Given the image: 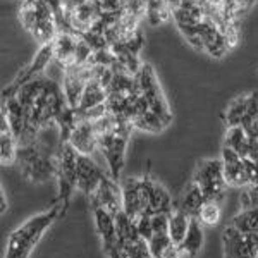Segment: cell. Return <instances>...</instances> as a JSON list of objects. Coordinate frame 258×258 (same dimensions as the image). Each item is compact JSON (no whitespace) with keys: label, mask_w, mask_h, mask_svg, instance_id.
Masks as SVG:
<instances>
[{"label":"cell","mask_w":258,"mask_h":258,"mask_svg":"<svg viewBox=\"0 0 258 258\" xmlns=\"http://www.w3.org/2000/svg\"><path fill=\"white\" fill-rule=\"evenodd\" d=\"M136 78H138L141 93L147 98L150 109L155 112V114L169 126V124L172 122V114H170L169 103H167V100H165L164 91H162L159 80H157V76H155V71L152 69V66L143 62V66H141L140 71L136 73Z\"/></svg>","instance_id":"5b68a950"},{"label":"cell","mask_w":258,"mask_h":258,"mask_svg":"<svg viewBox=\"0 0 258 258\" xmlns=\"http://www.w3.org/2000/svg\"><path fill=\"white\" fill-rule=\"evenodd\" d=\"M143 184L147 188L148 193V210L147 214H159V212H170L174 210L172 205V198H170V193L160 182H157L155 179H152L150 176H143Z\"/></svg>","instance_id":"8fae6325"},{"label":"cell","mask_w":258,"mask_h":258,"mask_svg":"<svg viewBox=\"0 0 258 258\" xmlns=\"http://www.w3.org/2000/svg\"><path fill=\"white\" fill-rule=\"evenodd\" d=\"M248 105H249V93L248 95H239L229 103L227 110L224 112V122H226L227 127L232 126H241L244 115L248 112Z\"/></svg>","instance_id":"d6986e66"},{"label":"cell","mask_w":258,"mask_h":258,"mask_svg":"<svg viewBox=\"0 0 258 258\" xmlns=\"http://www.w3.org/2000/svg\"><path fill=\"white\" fill-rule=\"evenodd\" d=\"M120 189H122V210L129 219L136 222L143 214L140 198V177H124L120 181Z\"/></svg>","instance_id":"7c38bea8"},{"label":"cell","mask_w":258,"mask_h":258,"mask_svg":"<svg viewBox=\"0 0 258 258\" xmlns=\"http://www.w3.org/2000/svg\"><path fill=\"white\" fill-rule=\"evenodd\" d=\"M169 219H170V214H167V212L152 214L153 232H155V234H169Z\"/></svg>","instance_id":"d4e9b609"},{"label":"cell","mask_w":258,"mask_h":258,"mask_svg":"<svg viewBox=\"0 0 258 258\" xmlns=\"http://www.w3.org/2000/svg\"><path fill=\"white\" fill-rule=\"evenodd\" d=\"M76 119L78 120L74 124L73 131H71L68 143H71V147L76 150L78 153H81V155L93 157V153L98 152V141L93 129V120L81 115L78 110H76Z\"/></svg>","instance_id":"52a82bcc"},{"label":"cell","mask_w":258,"mask_h":258,"mask_svg":"<svg viewBox=\"0 0 258 258\" xmlns=\"http://www.w3.org/2000/svg\"><path fill=\"white\" fill-rule=\"evenodd\" d=\"M91 205H100L107 209L110 214L117 215L122 210V189L114 177L105 176L100 182L98 189L90 197Z\"/></svg>","instance_id":"30bf717a"},{"label":"cell","mask_w":258,"mask_h":258,"mask_svg":"<svg viewBox=\"0 0 258 258\" xmlns=\"http://www.w3.org/2000/svg\"><path fill=\"white\" fill-rule=\"evenodd\" d=\"M224 258H256L258 232H241L231 224L224 229Z\"/></svg>","instance_id":"8992f818"},{"label":"cell","mask_w":258,"mask_h":258,"mask_svg":"<svg viewBox=\"0 0 258 258\" xmlns=\"http://www.w3.org/2000/svg\"><path fill=\"white\" fill-rule=\"evenodd\" d=\"M18 164L21 172L33 182H43L55 176V153H48L38 141L18 148Z\"/></svg>","instance_id":"3957f363"},{"label":"cell","mask_w":258,"mask_h":258,"mask_svg":"<svg viewBox=\"0 0 258 258\" xmlns=\"http://www.w3.org/2000/svg\"><path fill=\"white\" fill-rule=\"evenodd\" d=\"M203 239H205V236H203V224L200 222L197 217H191L186 238L181 243V248H182V251H184V255L197 256L203 246Z\"/></svg>","instance_id":"2e32d148"},{"label":"cell","mask_w":258,"mask_h":258,"mask_svg":"<svg viewBox=\"0 0 258 258\" xmlns=\"http://www.w3.org/2000/svg\"><path fill=\"white\" fill-rule=\"evenodd\" d=\"M231 226L241 232H258V207H248L234 215Z\"/></svg>","instance_id":"ffe728a7"},{"label":"cell","mask_w":258,"mask_h":258,"mask_svg":"<svg viewBox=\"0 0 258 258\" xmlns=\"http://www.w3.org/2000/svg\"><path fill=\"white\" fill-rule=\"evenodd\" d=\"M191 217L186 214L182 209L174 207V210L170 212V219H169V236L172 239V243L181 244L186 238V232L189 229Z\"/></svg>","instance_id":"e0dca14e"},{"label":"cell","mask_w":258,"mask_h":258,"mask_svg":"<svg viewBox=\"0 0 258 258\" xmlns=\"http://www.w3.org/2000/svg\"><path fill=\"white\" fill-rule=\"evenodd\" d=\"M105 177L100 165L90 155H78V167H76V188L85 195H91L98 189L102 179Z\"/></svg>","instance_id":"ba28073f"},{"label":"cell","mask_w":258,"mask_h":258,"mask_svg":"<svg viewBox=\"0 0 258 258\" xmlns=\"http://www.w3.org/2000/svg\"><path fill=\"white\" fill-rule=\"evenodd\" d=\"M256 258H258V253H256Z\"/></svg>","instance_id":"f1b7e54d"},{"label":"cell","mask_w":258,"mask_h":258,"mask_svg":"<svg viewBox=\"0 0 258 258\" xmlns=\"http://www.w3.org/2000/svg\"><path fill=\"white\" fill-rule=\"evenodd\" d=\"M195 182L202 188L207 200L222 202L226 197L227 182L224 177V164L222 159H207L202 160L195 169L193 174Z\"/></svg>","instance_id":"277c9868"},{"label":"cell","mask_w":258,"mask_h":258,"mask_svg":"<svg viewBox=\"0 0 258 258\" xmlns=\"http://www.w3.org/2000/svg\"><path fill=\"white\" fill-rule=\"evenodd\" d=\"M226 147H231L232 150L239 153L241 157H248L251 153V140L246 135V131L243 129V126H232L227 127L226 133V140H224Z\"/></svg>","instance_id":"ac0fdd59"},{"label":"cell","mask_w":258,"mask_h":258,"mask_svg":"<svg viewBox=\"0 0 258 258\" xmlns=\"http://www.w3.org/2000/svg\"><path fill=\"white\" fill-rule=\"evenodd\" d=\"M253 143H255V147H256V150H258V140H256V141H253Z\"/></svg>","instance_id":"83f0119b"},{"label":"cell","mask_w":258,"mask_h":258,"mask_svg":"<svg viewBox=\"0 0 258 258\" xmlns=\"http://www.w3.org/2000/svg\"><path fill=\"white\" fill-rule=\"evenodd\" d=\"M222 164H224V177L227 186L232 188H246L251 184L246 165L243 162V157L231 147H222Z\"/></svg>","instance_id":"9c48e42d"},{"label":"cell","mask_w":258,"mask_h":258,"mask_svg":"<svg viewBox=\"0 0 258 258\" xmlns=\"http://www.w3.org/2000/svg\"><path fill=\"white\" fill-rule=\"evenodd\" d=\"M136 229H138V234L143 238L145 241H150L153 238V226H152V215L150 214H141L138 220H136Z\"/></svg>","instance_id":"cb8c5ba5"},{"label":"cell","mask_w":258,"mask_h":258,"mask_svg":"<svg viewBox=\"0 0 258 258\" xmlns=\"http://www.w3.org/2000/svg\"><path fill=\"white\" fill-rule=\"evenodd\" d=\"M205 195H203L202 188L197 184V182L191 179V181L186 184L184 191H182V197H181V202H179V209H182L189 217H197L198 219V214H200V209L202 205L205 203Z\"/></svg>","instance_id":"9a60e30c"},{"label":"cell","mask_w":258,"mask_h":258,"mask_svg":"<svg viewBox=\"0 0 258 258\" xmlns=\"http://www.w3.org/2000/svg\"><path fill=\"white\" fill-rule=\"evenodd\" d=\"M93 207V217H95V227L97 232L102 238L103 251L107 248H110L112 244L117 241V229H115V215L110 214L107 209L100 205H91Z\"/></svg>","instance_id":"4fadbf2b"},{"label":"cell","mask_w":258,"mask_h":258,"mask_svg":"<svg viewBox=\"0 0 258 258\" xmlns=\"http://www.w3.org/2000/svg\"><path fill=\"white\" fill-rule=\"evenodd\" d=\"M68 207H64L57 200L47 212L35 215V217L28 219L23 226H19L16 231H12V234L7 239V248L4 258H28L31 255V251L38 244L43 232L55 222L60 215L66 214Z\"/></svg>","instance_id":"6da1fadb"},{"label":"cell","mask_w":258,"mask_h":258,"mask_svg":"<svg viewBox=\"0 0 258 258\" xmlns=\"http://www.w3.org/2000/svg\"><path fill=\"white\" fill-rule=\"evenodd\" d=\"M172 243L169 234H153V238L148 241V246H150V251H152L153 258H160L164 249Z\"/></svg>","instance_id":"603a6c76"},{"label":"cell","mask_w":258,"mask_h":258,"mask_svg":"<svg viewBox=\"0 0 258 258\" xmlns=\"http://www.w3.org/2000/svg\"><path fill=\"white\" fill-rule=\"evenodd\" d=\"M184 256V251H182L181 244H176V243H170L167 248L164 249L160 258H182Z\"/></svg>","instance_id":"484cf974"},{"label":"cell","mask_w":258,"mask_h":258,"mask_svg":"<svg viewBox=\"0 0 258 258\" xmlns=\"http://www.w3.org/2000/svg\"><path fill=\"white\" fill-rule=\"evenodd\" d=\"M0 119H2V126H0V160H2V165H12L18 160L19 145L9 126L7 117L2 114Z\"/></svg>","instance_id":"5bb4252c"},{"label":"cell","mask_w":258,"mask_h":258,"mask_svg":"<svg viewBox=\"0 0 258 258\" xmlns=\"http://www.w3.org/2000/svg\"><path fill=\"white\" fill-rule=\"evenodd\" d=\"M19 21L40 47L55 40L59 26L53 6L50 0H23L19 9Z\"/></svg>","instance_id":"7a4b0ae2"},{"label":"cell","mask_w":258,"mask_h":258,"mask_svg":"<svg viewBox=\"0 0 258 258\" xmlns=\"http://www.w3.org/2000/svg\"><path fill=\"white\" fill-rule=\"evenodd\" d=\"M115 229H117V238L120 241H129L133 238H138V229H136V222L127 217L124 210H120L115 215Z\"/></svg>","instance_id":"7402d4cb"},{"label":"cell","mask_w":258,"mask_h":258,"mask_svg":"<svg viewBox=\"0 0 258 258\" xmlns=\"http://www.w3.org/2000/svg\"><path fill=\"white\" fill-rule=\"evenodd\" d=\"M7 210V203H6V193H4V188L0 189V212H6Z\"/></svg>","instance_id":"4316f807"},{"label":"cell","mask_w":258,"mask_h":258,"mask_svg":"<svg viewBox=\"0 0 258 258\" xmlns=\"http://www.w3.org/2000/svg\"><path fill=\"white\" fill-rule=\"evenodd\" d=\"M220 217H222V209H220V202L215 200H205L198 214V220L203 226H217Z\"/></svg>","instance_id":"44dd1931"}]
</instances>
